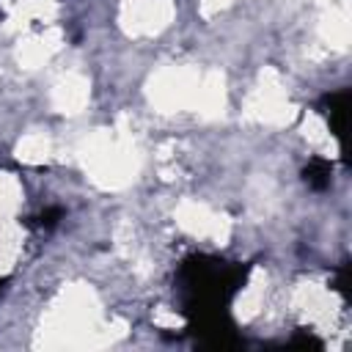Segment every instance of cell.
I'll return each instance as SVG.
<instances>
[{
    "label": "cell",
    "instance_id": "6da1fadb",
    "mask_svg": "<svg viewBox=\"0 0 352 352\" xmlns=\"http://www.w3.org/2000/svg\"><path fill=\"white\" fill-rule=\"evenodd\" d=\"M346 99H349V91H338V94H330L324 102H327V118L333 121V135L338 140H344V116H346Z\"/></svg>",
    "mask_w": 352,
    "mask_h": 352
},
{
    "label": "cell",
    "instance_id": "7a4b0ae2",
    "mask_svg": "<svg viewBox=\"0 0 352 352\" xmlns=\"http://www.w3.org/2000/svg\"><path fill=\"white\" fill-rule=\"evenodd\" d=\"M305 182L314 187V190H322L330 184V165L324 160H311V165L305 168Z\"/></svg>",
    "mask_w": 352,
    "mask_h": 352
}]
</instances>
